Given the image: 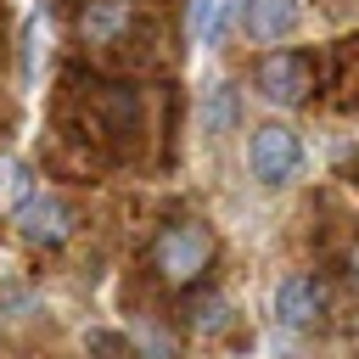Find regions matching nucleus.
I'll use <instances>...</instances> for the list:
<instances>
[{"label": "nucleus", "mask_w": 359, "mask_h": 359, "mask_svg": "<svg viewBox=\"0 0 359 359\" xmlns=\"http://www.w3.org/2000/svg\"><path fill=\"white\" fill-rule=\"evenodd\" d=\"M185 325H191V331H219V325H230V303H224L219 292H196V297L185 303Z\"/></svg>", "instance_id": "9"}, {"label": "nucleus", "mask_w": 359, "mask_h": 359, "mask_svg": "<svg viewBox=\"0 0 359 359\" xmlns=\"http://www.w3.org/2000/svg\"><path fill=\"white\" fill-rule=\"evenodd\" d=\"M236 118H241L236 84H208V95H202V135H224Z\"/></svg>", "instance_id": "8"}, {"label": "nucleus", "mask_w": 359, "mask_h": 359, "mask_svg": "<svg viewBox=\"0 0 359 359\" xmlns=\"http://www.w3.org/2000/svg\"><path fill=\"white\" fill-rule=\"evenodd\" d=\"M185 11H191V34L202 39V34H208V17H213V0H191Z\"/></svg>", "instance_id": "12"}, {"label": "nucleus", "mask_w": 359, "mask_h": 359, "mask_svg": "<svg viewBox=\"0 0 359 359\" xmlns=\"http://www.w3.org/2000/svg\"><path fill=\"white\" fill-rule=\"evenodd\" d=\"M84 353H90V359H135V342H129L123 331L95 325V331H84Z\"/></svg>", "instance_id": "11"}, {"label": "nucleus", "mask_w": 359, "mask_h": 359, "mask_svg": "<svg viewBox=\"0 0 359 359\" xmlns=\"http://www.w3.org/2000/svg\"><path fill=\"white\" fill-rule=\"evenodd\" d=\"M213 230L196 224V219H180V224H163L157 241H151V275L168 286V292H196L202 275L213 269Z\"/></svg>", "instance_id": "1"}, {"label": "nucleus", "mask_w": 359, "mask_h": 359, "mask_svg": "<svg viewBox=\"0 0 359 359\" xmlns=\"http://www.w3.org/2000/svg\"><path fill=\"white\" fill-rule=\"evenodd\" d=\"M348 275H353V286H359V241L348 247Z\"/></svg>", "instance_id": "13"}, {"label": "nucleus", "mask_w": 359, "mask_h": 359, "mask_svg": "<svg viewBox=\"0 0 359 359\" xmlns=\"http://www.w3.org/2000/svg\"><path fill=\"white\" fill-rule=\"evenodd\" d=\"M297 22H303V6H297V0H241V28H247V39H258V45L292 39Z\"/></svg>", "instance_id": "6"}, {"label": "nucleus", "mask_w": 359, "mask_h": 359, "mask_svg": "<svg viewBox=\"0 0 359 359\" xmlns=\"http://www.w3.org/2000/svg\"><path fill=\"white\" fill-rule=\"evenodd\" d=\"M17 236L28 241V247H62L67 236H73V208L56 196V191H28L22 202H17Z\"/></svg>", "instance_id": "4"}, {"label": "nucleus", "mask_w": 359, "mask_h": 359, "mask_svg": "<svg viewBox=\"0 0 359 359\" xmlns=\"http://www.w3.org/2000/svg\"><path fill=\"white\" fill-rule=\"evenodd\" d=\"M331 67H337V90H342V101H359V34H353V39H337Z\"/></svg>", "instance_id": "10"}, {"label": "nucleus", "mask_w": 359, "mask_h": 359, "mask_svg": "<svg viewBox=\"0 0 359 359\" xmlns=\"http://www.w3.org/2000/svg\"><path fill=\"white\" fill-rule=\"evenodd\" d=\"M252 84L269 107H309L314 90H320V62L309 50H269L258 67H252Z\"/></svg>", "instance_id": "2"}, {"label": "nucleus", "mask_w": 359, "mask_h": 359, "mask_svg": "<svg viewBox=\"0 0 359 359\" xmlns=\"http://www.w3.org/2000/svg\"><path fill=\"white\" fill-rule=\"evenodd\" d=\"M297 168H303V140H297V129H286V123H258V129L247 135V174H252L264 191L292 185Z\"/></svg>", "instance_id": "3"}, {"label": "nucleus", "mask_w": 359, "mask_h": 359, "mask_svg": "<svg viewBox=\"0 0 359 359\" xmlns=\"http://www.w3.org/2000/svg\"><path fill=\"white\" fill-rule=\"evenodd\" d=\"M123 22H129L123 0H84V11H79V34H84L90 45L118 39V34H123Z\"/></svg>", "instance_id": "7"}, {"label": "nucleus", "mask_w": 359, "mask_h": 359, "mask_svg": "<svg viewBox=\"0 0 359 359\" xmlns=\"http://www.w3.org/2000/svg\"><path fill=\"white\" fill-rule=\"evenodd\" d=\"M320 314H325V286H320V275H309V269L280 275V286H275V320H280L286 331H309V325H320Z\"/></svg>", "instance_id": "5"}]
</instances>
